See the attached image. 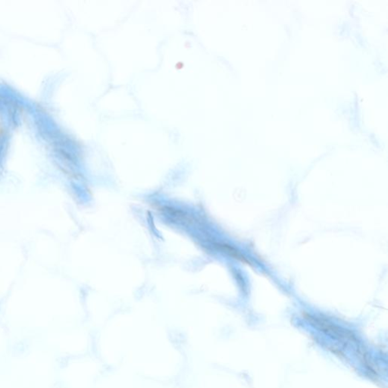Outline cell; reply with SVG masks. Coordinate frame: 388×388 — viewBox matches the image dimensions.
<instances>
[{"instance_id": "1", "label": "cell", "mask_w": 388, "mask_h": 388, "mask_svg": "<svg viewBox=\"0 0 388 388\" xmlns=\"http://www.w3.org/2000/svg\"><path fill=\"white\" fill-rule=\"evenodd\" d=\"M221 250L225 252L226 253L231 256V257L235 258V259H238V260L241 261L244 263L247 264V265H250V262H249L248 259L241 253L238 251V250L235 248V247H231V246L227 245V244H219L218 246Z\"/></svg>"}]
</instances>
